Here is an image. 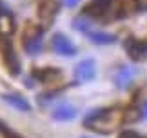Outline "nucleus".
Here are the masks:
<instances>
[{"label": "nucleus", "mask_w": 147, "mask_h": 138, "mask_svg": "<svg viewBox=\"0 0 147 138\" xmlns=\"http://www.w3.org/2000/svg\"><path fill=\"white\" fill-rule=\"evenodd\" d=\"M123 122H125L123 111L118 107H102V109H96V111H91L84 118V125L100 135L115 133Z\"/></svg>", "instance_id": "obj_1"}, {"label": "nucleus", "mask_w": 147, "mask_h": 138, "mask_svg": "<svg viewBox=\"0 0 147 138\" xmlns=\"http://www.w3.org/2000/svg\"><path fill=\"white\" fill-rule=\"evenodd\" d=\"M24 49L29 56H35L42 51V27L40 26H29L22 37Z\"/></svg>", "instance_id": "obj_2"}, {"label": "nucleus", "mask_w": 147, "mask_h": 138, "mask_svg": "<svg viewBox=\"0 0 147 138\" xmlns=\"http://www.w3.org/2000/svg\"><path fill=\"white\" fill-rule=\"evenodd\" d=\"M94 76H96V62L93 58H84L75 66V78L78 82H91L94 80Z\"/></svg>", "instance_id": "obj_3"}, {"label": "nucleus", "mask_w": 147, "mask_h": 138, "mask_svg": "<svg viewBox=\"0 0 147 138\" xmlns=\"http://www.w3.org/2000/svg\"><path fill=\"white\" fill-rule=\"evenodd\" d=\"M51 45H53L55 53L60 55V56H75L76 55V45L64 33H55L53 40H51Z\"/></svg>", "instance_id": "obj_4"}, {"label": "nucleus", "mask_w": 147, "mask_h": 138, "mask_svg": "<svg viewBox=\"0 0 147 138\" xmlns=\"http://www.w3.org/2000/svg\"><path fill=\"white\" fill-rule=\"evenodd\" d=\"M134 74H136V69L131 66H120L113 74V84L118 89H127L129 85L134 82Z\"/></svg>", "instance_id": "obj_5"}, {"label": "nucleus", "mask_w": 147, "mask_h": 138, "mask_svg": "<svg viewBox=\"0 0 147 138\" xmlns=\"http://www.w3.org/2000/svg\"><path fill=\"white\" fill-rule=\"evenodd\" d=\"M125 51H127V55H129L131 60L140 62L147 56V42L136 40V38H129L125 42Z\"/></svg>", "instance_id": "obj_6"}, {"label": "nucleus", "mask_w": 147, "mask_h": 138, "mask_svg": "<svg viewBox=\"0 0 147 138\" xmlns=\"http://www.w3.org/2000/svg\"><path fill=\"white\" fill-rule=\"evenodd\" d=\"M2 56H4L7 71L11 74H20V62H18V56H16L11 44H2Z\"/></svg>", "instance_id": "obj_7"}, {"label": "nucleus", "mask_w": 147, "mask_h": 138, "mask_svg": "<svg viewBox=\"0 0 147 138\" xmlns=\"http://www.w3.org/2000/svg\"><path fill=\"white\" fill-rule=\"evenodd\" d=\"M60 11V5L56 0H44V2L38 5V16L40 20H44L46 24H51L55 20V16L58 15Z\"/></svg>", "instance_id": "obj_8"}, {"label": "nucleus", "mask_w": 147, "mask_h": 138, "mask_svg": "<svg viewBox=\"0 0 147 138\" xmlns=\"http://www.w3.org/2000/svg\"><path fill=\"white\" fill-rule=\"evenodd\" d=\"M76 107L71 106V103H60V106H56L53 109V113H51V116H53L56 122H71V120L76 118Z\"/></svg>", "instance_id": "obj_9"}, {"label": "nucleus", "mask_w": 147, "mask_h": 138, "mask_svg": "<svg viewBox=\"0 0 147 138\" xmlns=\"http://www.w3.org/2000/svg\"><path fill=\"white\" fill-rule=\"evenodd\" d=\"M33 76L42 84H55L62 78V71L56 67H44V69H35Z\"/></svg>", "instance_id": "obj_10"}, {"label": "nucleus", "mask_w": 147, "mask_h": 138, "mask_svg": "<svg viewBox=\"0 0 147 138\" xmlns=\"http://www.w3.org/2000/svg\"><path fill=\"white\" fill-rule=\"evenodd\" d=\"M15 29H16V24L13 15L0 5V37H11Z\"/></svg>", "instance_id": "obj_11"}, {"label": "nucleus", "mask_w": 147, "mask_h": 138, "mask_svg": "<svg viewBox=\"0 0 147 138\" xmlns=\"http://www.w3.org/2000/svg\"><path fill=\"white\" fill-rule=\"evenodd\" d=\"M2 100L7 102L11 107L16 109V111H24V113H29L31 111V103L27 102L24 96H20V95H16V93H5V95H2Z\"/></svg>", "instance_id": "obj_12"}, {"label": "nucleus", "mask_w": 147, "mask_h": 138, "mask_svg": "<svg viewBox=\"0 0 147 138\" xmlns=\"http://www.w3.org/2000/svg\"><path fill=\"white\" fill-rule=\"evenodd\" d=\"M86 37H87L89 42H93L96 45H109V44L116 42V37L113 33H107V31H94V29H91L89 33H86Z\"/></svg>", "instance_id": "obj_13"}, {"label": "nucleus", "mask_w": 147, "mask_h": 138, "mask_svg": "<svg viewBox=\"0 0 147 138\" xmlns=\"http://www.w3.org/2000/svg\"><path fill=\"white\" fill-rule=\"evenodd\" d=\"M73 27H75L76 31H82V33H89V31H91V24H89V20L80 18V16L73 20Z\"/></svg>", "instance_id": "obj_14"}, {"label": "nucleus", "mask_w": 147, "mask_h": 138, "mask_svg": "<svg viewBox=\"0 0 147 138\" xmlns=\"http://www.w3.org/2000/svg\"><path fill=\"white\" fill-rule=\"evenodd\" d=\"M118 138H145V136L136 133V131H123V133H120Z\"/></svg>", "instance_id": "obj_15"}, {"label": "nucleus", "mask_w": 147, "mask_h": 138, "mask_svg": "<svg viewBox=\"0 0 147 138\" xmlns=\"http://www.w3.org/2000/svg\"><path fill=\"white\" fill-rule=\"evenodd\" d=\"M140 113H142V118L147 120V102H144L142 106H140Z\"/></svg>", "instance_id": "obj_16"}, {"label": "nucleus", "mask_w": 147, "mask_h": 138, "mask_svg": "<svg viewBox=\"0 0 147 138\" xmlns=\"http://www.w3.org/2000/svg\"><path fill=\"white\" fill-rule=\"evenodd\" d=\"M0 131H4V133H5V138H20V136H16V135H13V133H11L9 129H4L2 125H0Z\"/></svg>", "instance_id": "obj_17"}, {"label": "nucleus", "mask_w": 147, "mask_h": 138, "mask_svg": "<svg viewBox=\"0 0 147 138\" xmlns=\"http://www.w3.org/2000/svg\"><path fill=\"white\" fill-rule=\"evenodd\" d=\"M64 2H65L67 7H75V5H76L78 2H80V0H64Z\"/></svg>", "instance_id": "obj_18"}, {"label": "nucleus", "mask_w": 147, "mask_h": 138, "mask_svg": "<svg viewBox=\"0 0 147 138\" xmlns=\"http://www.w3.org/2000/svg\"><path fill=\"white\" fill-rule=\"evenodd\" d=\"M138 5H147V0H136Z\"/></svg>", "instance_id": "obj_19"}, {"label": "nucleus", "mask_w": 147, "mask_h": 138, "mask_svg": "<svg viewBox=\"0 0 147 138\" xmlns=\"http://www.w3.org/2000/svg\"><path fill=\"white\" fill-rule=\"evenodd\" d=\"M82 138H94V136H82Z\"/></svg>", "instance_id": "obj_20"}]
</instances>
